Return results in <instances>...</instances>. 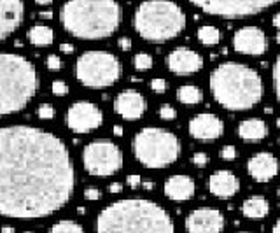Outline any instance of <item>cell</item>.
<instances>
[{
    "label": "cell",
    "mask_w": 280,
    "mask_h": 233,
    "mask_svg": "<svg viewBox=\"0 0 280 233\" xmlns=\"http://www.w3.org/2000/svg\"><path fill=\"white\" fill-rule=\"evenodd\" d=\"M76 174L67 146L34 126L0 128V214L44 218L67 205Z\"/></svg>",
    "instance_id": "1"
},
{
    "label": "cell",
    "mask_w": 280,
    "mask_h": 233,
    "mask_svg": "<svg viewBox=\"0 0 280 233\" xmlns=\"http://www.w3.org/2000/svg\"><path fill=\"white\" fill-rule=\"evenodd\" d=\"M97 233H175L174 221L151 200H119L98 214Z\"/></svg>",
    "instance_id": "2"
},
{
    "label": "cell",
    "mask_w": 280,
    "mask_h": 233,
    "mask_svg": "<svg viewBox=\"0 0 280 233\" xmlns=\"http://www.w3.org/2000/svg\"><path fill=\"white\" fill-rule=\"evenodd\" d=\"M210 91L221 107L249 110L263 100L265 83L249 65L226 61L210 72Z\"/></svg>",
    "instance_id": "3"
},
{
    "label": "cell",
    "mask_w": 280,
    "mask_h": 233,
    "mask_svg": "<svg viewBox=\"0 0 280 233\" xmlns=\"http://www.w3.org/2000/svg\"><path fill=\"white\" fill-rule=\"evenodd\" d=\"M121 6L112 0H72L61 9V23L79 39H105L119 28Z\"/></svg>",
    "instance_id": "4"
},
{
    "label": "cell",
    "mask_w": 280,
    "mask_h": 233,
    "mask_svg": "<svg viewBox=\"0 0 280 233\" xmlns=\"http://www.w3.org/2000/svg\"><path fill=\"white\" fill-rule=\"evenodd\" d=\"M37 84L32 61L14 53H0V116L27 107L35 97Z\"/></svg>",
    "instance_id": "5"
},
{
    "label": "cell",
    "mask_w": 280,
    "mask_h": 233,
    "mask_svg": "<svg viewBox=\"0 0 280 233\" xmlns=\"http://www.w3.org/2000/svg\"><path fill=\"white\" fill-rule=\"evenodd\" d=\"M186 27V12L174 2L149 0L142 2L133 14V28L151 42H165L174 39Z\"/></svg>",
    "instance_id": "6"
},
{
    "label": "cell",
    "mask_w": 280,
    "mask_h": 233,
    "mask_svg": "<svg viewBox=\"0 0 280 233\" xmlns=\"http://www.w3.org/2000/svg\"><path fill=\"white\" fill-rule=\"evenodd\" d=\"M180 141L165 128L147 126L133 137L135 158L147 169H165L180 156Z\"/></svg>",
    "instance_id": "7"
},
{
    "label": "cell",
    "mask_w": 280,
    "mask_h": 233,
    "mask_svg": "<svg viewBox=\"0 0 280 233\" xmlns=\"http://www.w3.org/2000/svg\"><path fill=\"white\" fill-rule=\"evenodd\" d=\"M121 61L109 51H86L76 63V76L88 88H107L121 77Z\"/></svg>",
    "instance_id": "8"
},
{
    "label": "cell",
    "mask_w": 280,
    "mask_h": 233,
    "mask_svg": "<svg viewBox=\"0 0 280 233\" xmlns=\"http://www.w3.org/2000/svg\"><path fill=\"white\" fill-rule=\"evenodd\" d=\"M82 163L88 174L107 177L121 170L123 153L110 141H93L82 151Z\"/></svg>",
    "instance_id": "9"
},
{
    "label": "cell",
    "mask_w": 280,
    "mask_h": 233,
    "mask_svg": "<svg viewBox=\"0 0 280 233\" xmlns=\"http://www.w3.org/2000/svg\"><path fill=\"white\" fill-rule=\"evenodd\" d=\"M273 0H219V2H201L196 0L193 6H198L201 11L212 16H224V18H235V16H252L258 12L268 9L273 6Z\"/></svg>",
    "instance_id": "10"
},
{
    "label": "cell",
    "mask_w": 280,
    "mask_h": 233,
    "mask_svg": "<svg viewBox=\"0 0 280 233\" xmlns=\"http://www.w3.org/2000/svg\"><path fill=\"white\" fill-rule=\"evenodd\" d=\"M104 121V114L95 104L88 100L76 102L67 112V125L72 132L88 133L97 130Z\"/></svg>",
    "instance_id": "11"
},
{
    "label": "cell",
    "mask_w": 280,
    "mask_h": 233,
    "mask_svg": "<svg viewBox=\"0 0 280 233\" xmlns=\"http://www.w3.org/2000/svg\"><path fill=\"white\" fill-rule=\"evenodd\" d=\"M226 219L221 211L212 207H201L193 211L186 218V231L188 233H222Z\"/></svg>",
    "instance_id": "12"
},
{
    "label": "cell",
    "mask_w": 280,
    "mask_h": 233,
    "mask_svg": "<svg viewBox=\"0 0 280 233\" xmlns=\"http://www.w3.org/2000/svg\"><path fill=\"white\" fill-rule=\"evenodd\" d=\"M233 49L242 55L261 56L268 49V39L261 28L242 27L233 34Z\"/></svg>",
    "instance_id": "13"
},
{
    "label": "cell",
    "mask_w": 280,
    "mask_h": 233,
    "mask_svg": "<svg viewBox=\"0 0 280 233\" xmlns=\"http://www.w3.org/2000/svg\"><path fill=\"white\" fill-rule=\"evenodd\" d=\"M224 133V123L212 112H200L189 121V135L196 141H216Z\"/></svg>",
    "instance_id": "14"
},
{
    "label": "cell",
    "mask_w": 280,
    "mask_h": 233,
    "mask_svg": "<svg viewBox=\"0 0 280 233\" xmlns=\"http://www.w3.org/2000/svg\"><path fill=\"white\" fill-rule=\"evenodd\" d=\"M167 65L170 72L177 74V76H191V74L201 71L203 58L200 53L189 48H177L167 56Z\"/></svg>",
    "instance_id": "15"
},
{
    "label": "cell",
    "mask_w": 280,
    "mask_h": 233,
    "mask_svg": "<svg viewBox=\"0 0 280 233\" xmlns=\"http://www.w3.org/2000/svg\"><path fill=\"white\" fill-rule=\"evenodd\" d=\"M147 109V102L142 93L135 89H125L114 100V110L126 121H137L144 116Z\"/></svg>",
    "instance_id": "16"
},
{
    "label": "cell",
    "mask_w": 280,
    "mask_h": 233,
    "mask_svg": "<svg viewBox=\"0 0 280 233\" xmlns=\"http://www.w3.org/2000/svg\"><path fill=\"white\" fill-rule=\"evenodd\" d=\"M280 170V163L277 156H273L268 151H261L247 161V172L258 182H270Z\"/></svg>",
    "instance_id": "17"
},
{
    "label": "cell",
    "mask_w": 280,
    "mask_h": 233,
    "mask_svg": "<svg viewBox=\"0 0 280 233\" xmlns=\"http://www.w3.org/2000/svg\"><path fill=\"white\" fill-rule=\"evenodd\" d=\"M25 6L19 0H0V40L18 30L23 21Z\"/></svg>",
    "instance_id": "18"
},
{
    "label": "cell",
    "mask_w": 280,
    "mask_h": 233,
    "mask_svg": "<svg viewBox=\"0 0 280 233\" xmlns=\"http://www.w3.org/2000/svg\"><path fill=\"white\" fill-rule=\"evenodd\" d=\"M208 190L217 198H231L240 190V181L229 170H216L208 177Z\"/></svg>",
    "instance_id": "19"
},
{
    "label": "cell",
    "mask_w": 280,
    "mask_h": 233,
    "mask_svg": "<svg viewBox=\"0 0 280 233\" xmlns=\"http://www.w3.org/2000/svg\"><path fill=\"white\" fill-rule=\"evenodd\" d=\"M195 190L196 184L189 175L184 174H177L172 175V177L167 179L163 186V191L167 195V198L174 200V202H186V200H191L195 196Z\"/></svg>",
    "instance_id": "20"
},
{
    "label": "cell",
    "mask_w": 280,
    "mask_h": 233,
    "mask_svg": "<svg viewBox=\"0 0 280 233\" xmlns=\"http://www.w3.org/2000/svg\"><path fill=\"white\" fill-rule=\"evenodd\" d=\"M238 135L242 141L245 142H258L268 135V125L263 120L252 118V120H245L238 125Z\"/></svg>",
    "instance_id": "21"
},
{
    "label": "cell",
    "mask_w": 280,
    "mask_h": 233,
    "mask_svg": "<svg viewBox=\"0 0 280 233\" xmlns=\"http://www.w3.org/2000/svg\"><path fill=\"white\" fill-rule=\"evenodd\" d=\"M270 212V203L265 196H250L242 205V214L249 219H263Z\"/></svg>",
    "instance_id": "22"
},
{
    "label": "cell",
    "mask_w": 280,
    "mask_h": 233,
    "mask_svg": "<svg viewBox=\"0 0 280 233\" xmlns=\"http://www.w3.org/2000/svg\"><path fill=\"white\" fill-rule=\"evenodd\" d=\"M177 98H179L180 104L188 105V107H193V105H198L203 98V93L198 86L195 84H184L177 89Z\"/></svg>",
    "instance_id": "23"
},
{
    "label": "cell",
    "mask_w": 280,
    "mask_h": 233,
    "mask_svg": "<svg viewBox=\"0 0 280 233\" xmlns=\"http://www.w3.org/2000/svg\"><path fill=\"white\" fill-rule=\"evenodd\" d=\"M28 40H30L34 46H49L55 39V34L49 27H44V25H35L28 30Z\"/></svg>",
    "instance_id": "24"
},
{
    "label": "cell",
    "mask_w": 280,
    "mask_h": 233,
    "mask_svg": "<svg viewBox=\"0 0 280 233\" xmlns=\"http://www.w3.org/2000/svg\"><path fill=\"white\" fill-rule=\"evenodd\" d=\"M196 35H198L200 42L205 44V46H216V44H219L222 40V32L219 30V28L212 27V25L200 27L198 32H196Z\"/></svg>",
    "instance_id": "25"
},
{
    "label": "cell",
    "mask_w": 280,
    "mask_h": 233,
    "mask_svg": "<svg viewBox=\"0 0 280 233\" xmlns=\"http://www.w3.org/2000/svg\"><path fill=\"white\" fill-rule=\"evenodd\" d=\"M49 233H84L81 224L74 223V221H58L53 224Z\"/></svg>",
    "instance_id": "26"
},
{
    "label": "cell",
    "mask_w": 280,
    "mask_h": 233,
    "mask_svg": "<svg viewBox=\"0 0 280 233\" xmlns=\"http://www.w3.org/2000/svg\"><path fill=\"white\" fill-rule=\"evenodd\" d=\"M133 65L137 71H149L152 67V56L147 55V53H138L133 58Z\"/></svg>",
    "instance_id": "27"
},
{
    "label": "cell",
    "mask_w": 280,
    "mask_h": 233,
    "mask_svg": "<svg viewBox=\"0 0 280 233\" xmlns=\"http://www.w3.org/2000/svg\"><path fill=\"white\" fill-rule=\"evenodd\" d=\"M273 88H275V97H277L280 104V55L277 56L273 65Z\"/></svg>",
    "instance_id": "28"
},
{
    "label": "cell",
    "mask_w": 280,
    "mask_h": 233,
    "mask_svg": "<svg viewBox=\"0 0 280 233\" xmlns=\"http://www.w3.org/2000/svg\"><path fill=\"white\" fill-rule=\"evenodd\" d=\"M37 114H39L40 120H53L55 118V107L51 104H42L37 110Z\"/></svg>",
    "instance_id": "29"
},
{
    "label": "cell",
    "mask_w": 280,
    "mask_h": 233,
    "mask_svg": "<svg viewBox=\"0 0 280 233\" xmlns=\"http://www.w3.org/2000/svg\"><path fill=\"white\" fill-rule=\"evenodd\" d=\"M175 116H177V110L172 107V105H168V104L161 105V109H159V118H161V120L172 121V120H175Z\"/></svg>",
    "instance_id": "30"
},
{
    "label": "cell",
    "mask_w": 280,
    "mask_h": 233,
    "mask_svg": "<svg viewBox=\"0 0 280 233\" xmlns=\"http://www.w3.org/2000/svg\"><path fill=\"white\" fill-rule=\"evenodd\" d=\"M46 65H48L49 71H60V68L63 67V60L56 55H49L48 60H46Z\"/></svg>",
    "instance_id": "31"
},
{
    "label": "cell",
    "mask_w": 280,
    "mask_h": 233,
    "mask_svg": "<svg viewBox=\"0 0 280 233\" xmlns=\"http://www.w3.org/2000/svg\"><path fill=\"white\" fill-rule=\"evenodd\" d=\"M151 88L154 93H158V95H161V93L167 91V81L161 79V77H156V79L151 81Z\"/></svg>",
    "instance_id": "32"
},
{
    "label": "cell",
    "mask_w": 280,
    "mask_h": 233,
    "mask_svg": "<svg viewBox=\"0 0 280 233\" xmlns=\"http://www.w3.org/2000/svg\"><path fill=\"white\" fill-rule=\"evenodd\" d=\"M53 93H55L56 97H65L68 93V86L63 83V81H55L51 86Z\"/></svg>",
    "instance_id": "33"
},
{
    "label": "cell",
    "mask_w": 280,
    "mask_h": 233,
    "mask_svg": "<svg viewBox=\"0 0 280 233\" xmlns=\"http://www.w3.org/2000/svg\"><path fill=\"white\" fill-rule=\"evenodd\" d=\"M237 149H235V146H224L221 149V158L226 159V161H231V159L237 158Z\"/></svg>",
    "instance_id": "34"
},
{
    "label": "cell",
    "mask_w": 280,
    "mask_h": 233,
    "mask_svg": "<svg viewBox=\"0 0 280 233\" xmlns=\"http://www.w3.org/2000/svg\"><path fill=\"white\" fill-rule=\"evenodd\" d=\"M193 163L196 167H207L208 165V154L207 153H195L193 154Z\"/></svg>",
    "instance_id": "35"
},
{
    "label": "cell",
    "mask_w": 280,
    "mask_h": 233,
    "mask_svg": "<svg viewBox=\"0 0 280 233\" xmlns=\"http://www.w3.org/2000/svg\"><path fill=\"white\" fill-rule=\"evenodd\" d=\"M100 196H102V193L97 190V188H88V190L84 191V198L86 200H93L95 202V200H98Z\"/></svg>",
    "instance_id": "36"
},
{
    "label": "cell",
    "mask_w": 280,
    "mask_h": 233,
    "mask_svg": "<svg viewBox=\"0 0 280 233\" xmlns=\"http://www.w3.org/2000/svg\"><path fill=\"white\" fill-rule=\"evenodd\" d=\"M126 182H128V186L130 188H138L140 186V182H142V179H140V175H137V174H131V175H128V179H126Z\"/></svg>",
    "instance_id": "37"
},
{
    "label": "cell",
    "mask_w": 280,
    "mask_h": 233,
    "mask_svg": "<svg viewBox=\"0 0 280 233\" xmlns=\"http://www.w3.org/2000/svg\"><path fill=\"white\" fill-rule=\"evenodd\" d=\"M118 44H119V48H121L123 51H128V49L131 48V39L130 37H121V39L118 40Z\"/></svg>",
    "instance_id": "38"
},
{
    "label": "cell",
    "mask_w": 280,
    "mask_h": 233,
    "mask_svg": "<svg viewBox=\"0 0 280 233\" xmlns=\"http://www.w3.org/2000/svg\"><path fill=\"white\" fill-rule=\"evenodd\" d=\"M121 190H123V188H121V184H119V182L110 184V188H109L110 193H119V191H121Z\"/></svg>",
    "instance_id": "39"
},
{
    "label": "cell",
    "mask_w": 280,
    "mask_h": 233,
    "mask_svg": "<svg viewBox=\"0 0 280 233\" xmlns=\"http://www.w3.org/2000/svg\"><path fill=\"white\" fill-rule=\"evenodd\" d=\"M60 49H61L63 53H72V51H74V46H72V44H61Z\"/></svg>",
    "instance_id": "40"
},
{
    "label": "cell",
    "mask_w": 280,
    "mask_h": 233,
    "mask_svg": "<svg viewBox=\"0 0 280 233\" xmlns=\"http://www.w3.org/2000/svg\"><path fill=\"white\" fill-rule=\"evenodd\" d=\"M273 27L280 30V12H277V14L273 16Z\"/></svg>",
    "instance_id": "41"
},
{
    "label": "cell",
    "mask_w": 280,
    "mask_h": 233,
    "mask_svg": "<svg viewBox=\"0 0 280 233\" xmlns=\"http://www.w3.org/2000/svg\"><path fill=\"white\" fill-rule=\"evenodd\" d=\"M114 133H116L118 137H121V135H123V128H121V126H119V125L114 126Z\"/></svg>",
    "instance_id": "42"
},
{
    "label": "cell",
    "mask_w": 280,
    "mask_h": 233,
    "mask_svg": "<svg viewBox=\"0 0 280 233\" xmlns=\"http://www.w3.org/2000/svg\"><path fill=\"white\" fill-rule=\"evenodd\" d=\"M271 233H280V219L273 224V230H271Z\"/></svg>",
    "instance_id": "43"
},
{
    "label": "cell",
    "mask_w": 280,
    "mask_h": 233,
    "mask_svg": "<svg viewBox=\"0 0 280 233\" xmlns=\"http://www.w3.org/2000/svg\"><path fill=\"white\" fill-rule=\"evenodd\" d=\"M2 233H14V230H12L11 226H6V228L2 230Z\"/></svg>",
    "instance_id": "44"
},
{
    "label": "cell",
    "mask_w": 280,
    "mask_h": 233,
    "mask_svg": "<svg viewBox=\"0 0 280 233\" xmlns=\"http://www.w3.org/2000/svg\"><path fill=\"white\" fill-rule=\"evenodd\" d=\"M152 186H154L152 182H144V188H146V190H152Z\"/></svg>",
    "instance_id": "45"
},
{
    "label": "cell",
    "mask_w": 280,
    "mask_h": 233,
    "mask_svg": "<svg viewBox=\"0 0 280 233\" xmlns=\"http://www.w3.org/2000/svg\"><path fill=\"white\" fill-rule=\"evenodd\" d=\"M277 126H278V128H280V118H278V120H277Z\"/></svg>",
    "instance_id": "46"
},
{
    "label": "cell",
    "mask_w": 280,
    "mask_h": 233,
    "mask_svg": "<svg viewBox=\"0 0 280 233\" xmlns=\"http://www.w3.org/2000/svg\"><path fill=\"white\" fill-rule=\"evenodd\" d=\"M277 42H280V34L277 35Z\"/></svg>",
    "instance_id": "47"
},
{
    "label": "cell",
    "mask_w": 280,
    "mask_h": 233,
    "mask_svg": "<svg viewBox=\"0 0 280 233\" xmlns=\"http://www.w3.org/2000/svg\"><path fill=\"white\" fill-rule=\"evenodd\" d=\"M277 193H278V198H280V188H278V191H277Z\"/></svg>",
    "instance_id": "48"
},
{
    "label": "cell",
    "mask_w": 280,
    "mask_h": 233,
    "mask_svg": "<svg viewBox=\"0 0 280 233\" xmlns=\"http://www.w3.org/2000/svg\"><path fill=\"white\" fill-rule=\"evenodd\" d=\"M25 233H34V231H25Z\"/></svg>",
    "instance_id": "49"
},
{
    "label": "cell",
    "mask_w": 280,
    "mask_h": 233,
    "mask_svg": "<svg viewBox=\"0 0 280 233\" xmlns=\"http://www.w3.org/2000/svg\"><path fill=\"white\" fill-rule=\"evenodd\" d=\"M240 233H247V231H240Z\"/></svg>",
    "instance_id": "50"
}]
</instances>
